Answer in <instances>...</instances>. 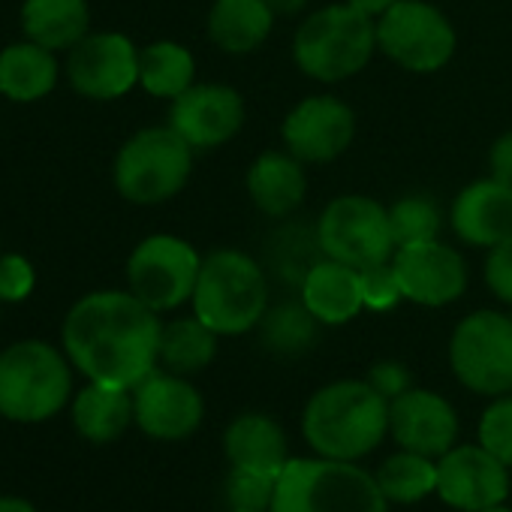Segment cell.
Returning a JSON list of instances; mask_svg holds the SVG:
<instances>
[{
  "label": "cell",
  "mask_w": 512,
  "mask_h": 512,
  "mask_svg": "<svg viewBox=\"0 0 512 512\" xmlns=\"http://www.w3.org/2000/svg\"><path fill=\"white\" fill-rule=\"evenodd\" d=\"M160 314L130 290L82 296L64 317V353L88 383L136 389L160 365Z\"/></svg>",
  "instance_id": "obj_1"
},
{
  "label": "cell",
  "mask_w": 512,
  "mask_h": 512,
  "mask_svg": "<svg viewBox=\"0 0 512 512\" xmlns=\"http://www.w3.org/2000/svg\"><path fill=\"white\" fill-rule=\"evenodd\" d=\"M302 434L323 458L359 461L389 434V401L368 380H335L311 395Z\"/></svg>",
  "instance_id": "obj_2"
},
{
  "label": "cell",
  "mask_w": 512,
  "mask_h": 512,
  "mask_svg": "<svg viewBox=\"0 0 512 512\" xmlns=\"http://www.w3.org/2000/svg\"><path fill=\"white\" fill-rule=\"evenodd\" d=\"M190 305L220 338L244 335L260 326L269 311V272L244 250H211L202 256Z\"/></svg>",
  "instance_id": "obj_3"
},
{
  "label": "cell",
  "mask_w": 512,
  "mask_h": 512,
  "mask_svg": "<svg viewBox=\"0 0 512 512\" xmlns=\"http://www.w3.org/2000/svg\"><path fill=\"white\" fill-rule=\"evenodd\" d=\"M272 512H389L377 476L356 461L290 458L278 476Z\"/></svg>",
  "instance_id": "obj_4"
},
{
  "label": "cell",
  "mask_w": 512,
  "mask_h": 512,
  "mask_svg": "<svg viewBox=\"0 0 512 512\" xmlns=\"http://www.w3.org/2000/svg\"><path fill=\"white\" fill-rule=\"evenodd\" d=\"M377 52V22L344 4L311 13L293 37V61L314 82H347L359 76Z\"/></svg>",
  "instance_id": "obj_5"
},
{
  "label": "cell",
  "mask_w": 512,
  "mask_h": 512,
  "mask_svg": "<svg viewBox=\"0 0 512 512\" xmlns=\"http://www.w3.org/2000/svg\"><path fill=\"white\" fill-rule=\"evenodd\" d=\"M67 353L46 341H16L0 353V416L13 422H46L64 410L73 392Z\"/></svg>",
  "instance_id": "obj_6"
},
{
  "label": "cell",
  "mask_w": 512,
  "mask_h": 512,
  "mask_svg": "<svg viewBox=\"0 0 512 512\" xmlns=\"http://www.w3.org/2000/svg\"><path fill=\"white\" fill-rule=\"evenodd\" d=\"M193 148L166 124L133 133L115 154V190L133 205H160L178 196L193 172Z\"/></svg>",
  "instance_id": "obj_7"
},
{
  "label": "cell",
  "mask_w": 512,
  "mask_h": 512,
  "mask_svg": "<svg viewBox=\"0 0 512 512\" xmlns=\"http://www.w3.org/2000/svg\"><path fill=\"white\" fill-rule=\"evenodd\" d=\"M449 365L458 383L476 395L512 392V317L500 311L467 314L449 338Z\"/></svg>",
  "instance_id": "obj_8"
},
{
  "label": "cell",
  "mask_w": 512,
  "mask_h": 512,
  "mask_svg": "<svg viewBox=\"0 0 512 512\" xmlns=\"http://www.w3.org/2000/svg\"><path fill=\"white\" fill-rule=\"evenodd\" d=\"M202 256L187 238L157 232L142 238L127 256V290L151 311L166 314L193 299Z\"/></svg>",
  "instance_id": "obj_9"
},
{
  "label": "cell",
  "mask_w": 512,
  "mask_h": 512,
  "mask_svg": "<svg viewBox=\"0 0 512 512\" xmlns=\"http://www.w3.org/2000/svg\"><path fill=\"white\" fill-rule=\"evenodd\" d=\"M317 238L329 260L353 269L389 263L395 253L389 208L362 193L332 199L317 220Z\"/></svg>",
  "instance_id": "obj_10"
},
{
  "label": "cell",
  "mask_w": 512,
  "mask_h": 512,
  "mask_svg": "<svg viewBox=\"0 0 512 512\" xmlns=\"http://www.w3.org/2000/svg\"><path fill=\"white\" fill-rule=\"evenodd\" d=\"M452 22L428 0H398L377 19V52L407 73H437L455 55Z\"/></svg>",
  "instance_id": "obj_11"
},
{
  "label": "cell",
  "mask_w": 512,
  "mask_h": 512,
  "mask_svg": "<svg viewBox=\"0 0 512 512\" xmlns=\"http://www.w3.org/2000/svg\"><path fill=\"white\" fill-rule=\"evenodd\" d=\"M67 79L88 100H118L139 85V49L118 31L88 34L67 55Z\"/></svg>",
  "instance_id": "obj_12"
},
{
  "label": "cell",
  "mask_w": 512,
  "mask_h": 512,
  "mask_svg": "<svg viewBox=\"0 0 512 512\" xmlns=\"http://www.w3.org/2000/svg\"><path fill=\"white\" fill-rule=\"evenodd\" d=\"M392 269L407 302L422 308H443L464 296L467 263L464 256L440 238L395 247Z\"/></svg>",
  "instance_id": "obj_13"
},
{
  "label": "cell",
  "mask_w": 512,
  "mask_h": 512,
  "mask_svg": "<svg viewBox=\"0 0 512 512\" xmlns=\"http://www.w3.org/2000/svg\"><path fill=\"white\" fill-rule=\"evenodd\" d=\"M353 136H356V115L344 100L332 94L305 97L287 112L281 124L284 148L302 163L338 160L350 148Z\"/></svg>",
  "instance_id": "obj_14"
},
{
  "label": "cell",
  "mask_w": 512,
  "mask_h": 512,
  "mask_svg": "<svg viewBox=\"0 0 512 512\" xmlns=\"http://www.w3.org/2000/svg\"><path fill=\"white\" fill-rule=\"evenodd\" d=\"M244 115V100L235 88L217 82H196L172 100L169 127L193 151H211L241 133Z\"/></svg>",
  "instance_id": "obj_15"
},
{
  "label": "cell",
  "mask_w": 512,
  "mask_h": 512,
  "mask_svg": "<svg viewBox=\"0 0 512 512\" xmlns=\"http://www.w3.org/2000/svg\"><path fill=\"white\" fill-rule=\"evenodd\" d=\"M205 416L199 389L172 371H151L133 389V422L154 440H184Z\"/></svg>",
  "instance_id": "obj_16"
},
{
  "label": "cell",
  "mask_w": 512,
  "mask_h": 512,
  "mask_svg": "<svg viewBox=\"0 0 512 512\" xmlns=\"http://www.w3.org/2000/svg\"><path fill=\"white\" fill-rule=\"evenodd\" d=\"M437 497L458 512H479L509 497V467L479 443L452 446L437 458Z\"/></svg>",
  "instance_id": "obj_17"
},
{
  "label": "cell",
  "mask_w": 512,
  "mask_h": 512,
  "mask_svg": "<svg viewBox=\"0 0 512 512\" xmlns=\"http://www.w3.org/2000/svg\"><path fill=\"white\" fill-rule=\"evenodd\" d=\"M389 434L401 449L440 458L458 440V413L443 395L413 386L389 401Z\"/></svg>",
  "instance_id": "obj_18"
},
{
  "label": "cell",
  "mask_w": 512,
  "mask_h": 512,
  "mask_svg": "<svg viewBox=\"0 0 512 512\" xmlns=\"http://www.w3.org/2000/svg\"><path fill=\"white\" fill-rule=\"evenodd\" d=\"M452 232L470 247H491L512 232V184L479 178L467 184L449 208Z\"/></svg>",
  "instance_id": "obj_19"
},
{
  "label": "cell",
  "mask_w": 512,
  "mask_h": 512,
  "mask_svg": "<svg viewBox=\"0 0 512 512\" xmlns=\"http://www.w3.org/2000/svg\"><path fill=\"white\" fill-rule=\"evenodd\" d=\"M244 187L256 211L272 220H284L293 211H299V205L308 196L305 163L296 160L287 148L263 151L250 163L244 175Z\"/></svg>",
  "instance_id": "obj_20"
},
{
  "label": "cell",
  "mask_w": 512,
  "mask_h": 512,
  "mask_svg": "<svg viewBox=\"0 0 512 512\" xmlns=\"http://www.w3.org/2000/svg\"><path fill=\"white\" fill-rule=\"evenodd\" d=\"M223 449L229 467L263 476H281L290 461V446L284 428L266 413H241L229 422L223 434Z\"/></svg>",
  "instance_id": "obj_21"
},
{
  "label": "cell",
  "mask_w": 512,
  "mask_h": 512,
  "mask_svg": "<svg viewBox=\"0 0 512 512\" xmlns=\"http://www.w3.org/2000/svg\"><path fill=\"white\" fill-rule=\"evenodd\" d=\"M299 299L323 326H344L353 317H359L365 308L359 269L323 256L302 281Z\"/></svg>",
  "instance_id": "obj_22"
},
{
  "label": "cell",
  "mask_w": 512,
  "mask_h": 512,
  "mask_svg": "<svg viewBox=\"0 0 512 512\" xmlns=\"http://www.w3.org/2000/svg\"><path fill=\"white\" fill-rule=\"evenodd\" d=\"M275 28V13L266 0H214L208 10V40L226 55H250Z\"/></svg>",
  "instance_id": "obj_23"
},
{
  "label": "cell",
  "mask_w": 512,
  "mask_h": 512,
  "mask_svg": "<svg viewBox=\"0 0 512 512\" xmlns=\"http://www.w3.org/2000/svg\"><path fill=\"white\" fill-rule=\"evenodd\" d=\"M61 64L52 49L31 40L13 43L0 52V97L13 103H37L58 85Z\"/></svg>",
  "instance_id": "obj_24"
},
{
  "label": "cell",
  "mask_w": 512,
  "mask_h": 512,
  "mask_svg": "<svg viewBox=\"0 0 512 512\" xmlns=\"http://www.w3.org/2000/svg\"><path fill=\"white\" fill-rule=\"evenodd\" d=\"M19 19L25 37L52 52H70L91 34L88 0H25Z\"/></svg>",
  "instance_id": "obj_25"
},
{
  "label": "cell",
  "mask_w": 512,
  "mask_h": 512,
  "mask_svg": "<svg viewBox=\"0 0 512 512\" xmlns=\"http://www.w3.org/2000/svg\"><path fill=\"white\" fill-rule=\"evenodd\" d=\"M133 422V389L88 383L73 401V425L91 443L118 440Z\"/></svg>",
  "instance_id": "obj_26"
},
{
  "label": "cell",
  "mask_w": 512,
  "mask_h": 512,
  "mask_svg": "<svg viewBox=\"0 0 512 512\" xmlns=\"http://www.w3.org/2000/svg\"><path fill=\"white\" fill-rule=\"evenodd\" d=\"M139 85L157 100H175L196 85V58L187 46L157 40L139 49Z\"/></svg>",
  "instance_id": "obj_27"
},
{
  "label": "cell",
  "mask_w": 512,
  "mask_h": 512,
  "mask_svg": "<svg viewBox=\"0 0 512 512\" xmlns=\"http://www.w3.org/2000/svg\"><path fill=\"white\" fill-rule=\"evenodd\" d=\"M323 256L326 253L320 247L317 226L287 223V226L275 229L272 238L266 241V260H263V266L278 281L302 287L308 272L323 260Z\"/></svg>",
  "instance_id": "obj_28"
},
{
  "label": "cell",
  "mask_w": 512,
  "mask_h": 512,
  "mask_svg": "<svg viewBox=\"0 0 512 512\" xmlns=\"http://www.w3.org/2000/svg\"><path fill=\"white\" fill-rule=\"evenodd\" d=\"M217 332H211L196 314L163 323L160 332V365L172 374H196L217 356Z\"/></svg>",
  "instance_id": "obj_29"
},
{
  "label": "cell",
  "mask_w": 512,
  "mask_h": 512,
  "mask_svg": "<svg viewBox=\"0 0 512 512\" xmlns=\"http://www.w3.org/2000/svg\"><path fill=\"white\" fill-rule=\"evenodd\" d=\"M320 326L323 323L299 299V302H281L269 308L256 329H260V341L269 353L281 359H296V356H305L320 341Z\"/></svg>",
  "instance_id": "obj_30"
},
{
  "label": "cell",
  "mask_w": 512,
  "mask_h": 512,
  "mask_svg": "<svg viewBox=\"0 0 512 512\" xmlns=\"http://www.w3.org/2000/svg\"><path fill=\"white\" fill-rule=\"evenodd\" d=\"M374 476L389 503H419L437 491V458L401 449L392 452Z\"/></svg>",
  "instance_id": "obj_31"
},
{
  "label": "cell",
  "mask_w": 512,
  "mask_h": 512,
  "mask_svg": "<svg viewBox=\"0 0 512 512\" xmlns=\"http://www.w3.org/2000/svg\"><path fill=\"white\" fill-rule=\"evenodd\" d=\"M389 223H392L395 247L431 241L440 235V226H443L437 202L425 193H407L398 202H392L389 205Z\"/></svg>",
  "instance_id": "obj_32"
},
{
  "label": "cell",
  "mask_w": 512,
  "mask_h": 512,
  "mask_svg": "<svg viewBox=\"0 0 512 512\" xmlns=\"http://www.w3.org/2000/svg\"><path fill=\"white\" fill-rule=\"evenodd\" d=\"M278 479L263 476V473H250V470H229L226 476V500L229 509L238 512H272Z\"/></svg>",
  "instance_id": "obj_33"
},
{
  "label": "cell",
  "mask_w": 512,
  "mask_h": 512,
  "mask_svg": "<svg viewBox=\"0 0 512 512\" xmlns=\"http://www.w3.org/2000/svg\"><path fill=\"white\" fill-rule=\"evenodd\" d=\"M476 434L482 449L512 467V395H500L482 410Z\"/></svg>",
  "instance_id": "obj_34"
},
{
  "label": "cell",
  "mask_w": 512,
  "mask_h": 512,
  "mask_svg": "<svg viewBox=\"0 0 512 512\" xmlns=\"http://www.w3.org/2000/svg\"><path fill=\"white\" fill-rule=\"evenodd\" d=\"M359 278H362V299H365L368 311H392L398 302H404V293L398 287L392 260L359 269Z\"/></svg>",
  "instance_id": "obj_35"
},
{
  "label": "cell",
  "mask_w": 512,
  "mask_h": 512,
  "mask_svg": "<svg viewBox=\"0 0 512 512\" xmlns=\"http://www.w3.org/2000/svg\"><path fill=\"white\" fill-rule=\"evenodd\" d=\"M37 287V272L22 253H0V302H25Z\"/></svg>",
  "instance_id": "obj_36"
},
{
  "label": "cell",
  "mask_w": 512,
  "mask_h": 512,
  "mask_svg": "<svg viewBox=\"0 0 512 512\" xmlns=\"http://www.w3.org/2000/svg\"><path fill=\"white\" fill-rule=\"evenodd\" d=\"M485 284L503 305H512V232L488 247L485 256Z\"/></svg>",
  "instance_id": "obj_37"
},
{
  "label": "cell",
  "mask_w": 512,
  "mask_h": 512,
  "mask_svg": "<svg viewBox=\"0 0 512 512\" xmlns=\"http://www.w3.org/2000/svg\"><path fill=\"white\" fill-rule=\"evenodd\" d=\"M365 380H368L386 401H395L398 395H404L407 389H413V380H410L407 365H401V362H395V359L377 362V365L368 371Z\"/></svg>",
  "instance_id": "obj_38"
},
{
  "label": "cell",
  "mask_w": 512,
  "mask_h": 512,
  "mask_svg": "<svg viewBox=\"0 0 512 512\" xmlns=\"http://www.w3.org/2000/svg\"><path fill=\"white\" fill-rule=\"evenodd\" d=\"M488 172H491V178L512 184V130L494 139V145L488 151Z\"/></svg>",
  "instance_id": "obj_39"
},
{
  "label": "cell",
  "mask_w": 512,
  "mask_h": 512,
  "mask_svg": "<svg viewBox=\"0 0 512 512\" xmlns=\"http://www.w3.org/2000/svg\"><path fill=\"white\" fill-rule=\"evenodd\" d=\"M347 4L353 7V10H359V13H365L368 19H380L383 13H389L395 4H398V0H347Z\"/></svg>",
  "instance_id": "obj_40"
},
{
  "label": "cell",
  "mask_w": 512,
  "mask_h": 512,
  "mask_svg": "<svg viewBox=\"0 0 512 512\" xmlns=\"http://www.w3.org/2000/svg\"><path fill=\"white\" fill-rule=\"evenodd\" d=\"M266 4L272 7L275 16H299L308 10L311 0H266Z\"/></svg>",
  "instance_id": "obj_41"
},
{
  "label": "cell",
  "mask_w": 512,
  "mask_h": 512,
  "mask_svg": "<svg viewBox=\"0 0 512 512\" xmlns=\"http://www.w3.org/2000/svg\"><path fill=\"white\" fill-rule=\"evenodd\" d=\"M0 512H37V506L25 497H13V494H4L0 497Z\"/></svg>",
  "instance_id": "obj_42"
},
{
  "label": "cell",
  "mask_w": 512,
  "mask_h": 512,
  "mask_svg": "<svg viewBox=\"0 0 512 512\" xmlns=\"http://www.w3.org/2000/svg\"><path fill=\"white\" fill-rule=\"evenodd\" d=\"M479 512H512L506 503H497V506H488V509H479Z\"/></svg>",
  "instance_id": "obj_43"
},
{
  "label": "cell",
  "mask_w": 512,
  "mask_h": 512,
  "mask_svg": "<svg viewBox=\"0 0 512 512\" xmlns=\"http://www.w3.org/2000/svg\"><path fill=\"white\" fill-rule=\"evenodd\" d=\"M229 512H238V509H229Z\"/></svg>",
  "instance_id": "obj_44"
}]
</instances>
